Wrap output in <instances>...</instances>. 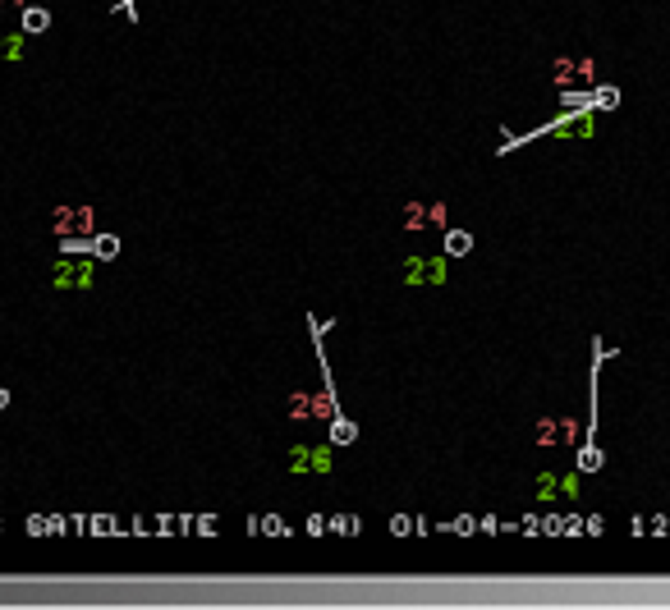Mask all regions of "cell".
<instances>
[{"mask_svg":"<svg viewBox=\"0 0 670 610\" xmlns=\"http://www.w3.org/2000/svg\"><path fill=\"white\" fill-rule=\"evenodd\" d=\"M46 28H51V9L23 5V33H46Z\"/></svg>","mask_w":670,"mask_h":610,"instance_id":"obj_4","label":"cell"},{"mask_svg":"<svg viewBox=\"0 0 670 610\" xmlns=\"http://www.w3.org/2000/svg\"><path fill=\"white\" fill-rule=\"evenodd\" d=\"M23 55V37H0V60H18Z\"/></svg>","mask_w":670,"mask_h":610,"instance_id":"obj_11","label":"cell"},{"mask_svg":"<svg viewBox=\"0 0 670 610\" xmlns=\"http://www.w3.org/2000/svg\"><path fill=\"white\" fill-rule=\"evenodd\" d=\"M445 253H450V257L473 253V235H464V230H445Z\"/></svg>","mask_w":670,"mask_h":610,"instance_id":"obj_6","label":"cell"},{"mask_svg":"<svg viewBox=\"0 0 670 610\" xmlns=\"http://www.w3.org/2000/svg\"><path fill=\"white\" fill-rule=\"evenodd\" d=\"M51 285L55 289H92L96 285V261L92 257L74 261V253H65V261H55V271H51Z\"/></svg>","mask_w":670,"mask_h":610,"instance_id":"obj_1","label":"cell"},{"mask_svg":"<svg viewBox=\"0 0 670 610\" xmlns=\"http://www.w3.org/2000/svg\"><path fill=\"white\" fill-rule=\"evenodd\" d=\"M409 285H445V257H409Z\"/></svg>","mask_w":670,"mask_h":610,"instance_id":"obj_3","label":"cell"},{"mask_svg":"<svg viewBox=\"0 0 670 610\" xmlns=\"http://www.w3.org/2000/svg\"><path fill=\"white\" fill-rule=\"evenodd\" d=\"M335 454L322 450V445H298V450H289V468L294 473H331Z\"/></svg>","mask_w":670,"mask_h":610,"instance_id":"obj_2","label":"cell"},{"mask_svg":"<svg viewBox=\"0 0 670 610\" xmlns=\"http://www.w3.org/2000/svg\"><path fill=\"white\" fill-rule=\"evenodd\" d=\"M354 441H358V427L335 413V418H331V445H354Z\"/></svg>","mask_w":670,"mask_h":610,"instance_id":"obj_5","label":"cell"},{"mask_svg":"<svg viewBox=\"0 0 670 610\" xmlns=\"http://www.w3.org/2000/svg\"><path fill=\"white\" fill-rule=\"evenodd\" d=\"M257 523H262V532H271V537H289V528L276 514H267V519H257Z\"/></svg>","mask_w":670,"mask_h":610,"instance_id":"obj_13","label":"cell"},{"mask_svg":"<svg viewBox=\"0 0 670 610\" xmlns=\"http://www.w3.org/2000/svg\"><path fill=\"white\" fill-rule=\"evenodd\" d=\"M331 532H340V537H358V519L354 514H335L331 523H326Z\"/></svg>","mask_w":670,"mask_h":610,"instance_id":"obj_9","label":"cell"},{"mask_svg":"<svg viewBox=\"0 0 670 610\" xmlns=\"http://www.w3.org/2000/svg\"><path fill=\"white\" fill-rule=\"evenodd\" d=\"M601 528H606V523H601V519H597V514H592V519H588V523H584V532H592V537H601Z\"/></svg>","mask_w":670,"mask_h":610,"instance_id":"obj_16","label":"cell"},{"mask_svg":"<svg viewBox=\"0 0 670 610\" xmlns=\"http://www.w3.org/2000/svg\"><path fill=\"white\" fill-rule=\"evenodd\" d=\"M592 106H601V111H615V106H620V92H615V87H597V92H592Z\"/></svg>","mask_w":670,"mask_h":610,"instance_id":"obj_10","label":"cell"},{"mask_svg":"<svg viewBox=\"0 0 670 610\" xmlns=\"http://www.w3.org/2000/svg\"><path fill=\"white\" fill-rule=\"evenodd\" d=\"M5 404H9V390H5V385H0V409H5Z\"/></svg>","mask_w":670,"mask_h":610,"instance_id":"obj_17","label":"cell"},{"mask_svg":"<svg viewBox=\"0 0 670 610\" xmlns=\"http://www.w3.org/2000/svg\"><path fill=\"white\" fill-rule=\"evenodd\" d=\"M560 496L574 500V496H579V478H560Z\"/></svg>","mask_w":670,"mask_h":610,"instance_id":"obj_15","label":"cell"},{"mask_svg":"<svg viewBox=\"0 0 670 610\" xmlns=\"http://www.w3.org/2000/svg\"><path fill=\"white\" fill-rule=\"evenodd\" d=\"M556 491H560V478H551V473H542V478H537V496H542V500H551V496H556Z\"/></svg>","mask_w":670,"mask_h":610,"instance_id":"obj_12","label":"cell"},{"mask_svg":"<svg viewBox=\"0 0 670 610\" xmlns=\"http://www.w3.org/2000/svg\"><path fill=\"white\" fill-rule=\"evenodd\" d=\"M601 468V450L597 445H584V450H579V473H597Z\"/></svg>","mask_w":670,"mask_h":610,"instance_id":"obj_8","label":"cell"},{"mask_svg":"<svg viewBox=\"0 0 670 610\" xmlns=\"http://www.w3.org/2000/svg\"><path fill=\"white\" fill-rule=\"evenodd\" d=\"M92 253L101 257V261H111L115 253H120V239H115V235H96L92 239Z\"/></svg>","mask_w":670,"mask_h":610,"instance_id":"obj_7","label":"cell"},{"mask_svg":"<svg viewBox=\"0 0 670 610\" xmlns=\"http://www.w3.org/2000/svg\"><path fill=\"white\" fill-rule=\"evenodd\" d=\"M409 528H413V523H409V514H395V519H391V532H395V537H404Z\"/></svg>","mask_w":670,"mask_h":610,"instance_id":"obj_14","label":"cell"}]
</instances>
